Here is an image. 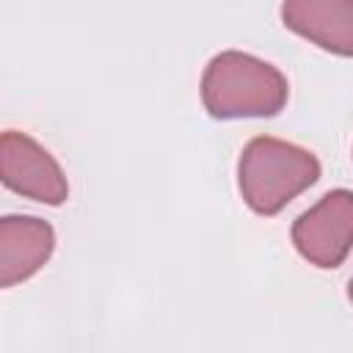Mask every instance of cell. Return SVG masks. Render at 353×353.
<instances>
[{"label":"cell","mask_w":353,"mask_h":353,"mask_svg":"<svg viewBox=\"0 0 353 353\" xmlns=\"http://www.w3.org/2000/svg\"><path fill=\"white\" fill-rule=\"evenodd\" d=\"M55 251V229L36 215L0 218V287L11 290L36 276Z\"/></svg>","instance_id":"obj_5"},{"label":"cell","mask_w":353,"mask_h":353,"mask_svg":"<svg viewBox=\"0 0 353 353\" xmlns=\"http://www.w3.org/2000/svg\"><path fill=\"white\" fill-rule=\"evenodd\" d=\"M320 179V160L290 141L273 135L251 138L237 160V188L256 215H279L295 196Z\"/></svg>","instance_id":"obj_2"},{"label":"cell","mask_w":353,"mask_h":353,"mask_svg":"<svg viewBox=\"0 0 353 353\" xmlns=\"http://www.w3.org/2000/svg\"><path fill=\"white\" fill-rule=\"evenodd\" d=\"M295 251L320 270L339 268L353 248V190L334 188L317 199L290 229Z\"/></svg>","instance_id":"obj_3"},{"label":"cell","mask_w":353,"mask_h":353,"mask_svg":"<svg viewBox=\"0 0 353 353\" xmlns=\"http://www.w3.org/2000/svg\"><path fill=\"white\" fill-rule=\"evenodd\" d=\"M287 99L281 69L243 50L212 55L201 72V102L212 119H270Z\"/></svg>","instance_id":"obj_1"},{"label":"cell","mask_w":353,"mask_h":353,"mask_svg":"<svg viewBox=\"0 0 353 353\" xmlns=\"http://www.w3.org/2000/svg\"><path fill=\"white\" fill-rule=\"evenodd\" d=\"M0 176L8 190L47 207H61L69 199V182L58 160L19 130H6L0 138Z\"/></svg>","instance_id":"obj_4"},{"label":"cell","mask_w":353,"mask_h":353,"mask_svg":"<svg viewBox=\"0 0 353 353\" xmlns=\"http://www.w3.org/2000/svg\"><path fill=\"white\" fill-rule=\"evenodd\" d=\"M347 298H350V303H353V279H350V284H347Z\"/></svg>","instance_id":"obj_7"},{"label":"cell","mask_w":353,"mask_h":353,"mask_svg":"<svg viewBox=\"0 0 353 353\" xmlns=\"http://www.w3.org/2000/svg\"><path fill=\"white\" fill-rule=\"evenodd\" d=\"M281 22L314 47L353 58V0H281Z\"/></svg>","instance_id":"obj_6"}]
</instances>
